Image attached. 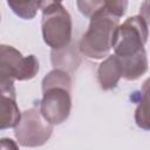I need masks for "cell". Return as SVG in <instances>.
<instances>
[{
	"mask_svg": "<svg viewBox=\"0 0 150 150\" xmlns=\"http://www.w3.org/2000/svg\"><path fill=\"white\" fill-rule=\"evenodd\" d=\"M118 25L120 19L109 12L107 1H95L88 29L79 43L80 52L95 60L108 56Z\"/></svg>",
	"mask_w": 150,
	"mask_h": 150,
	"instance_id": "cell-1",
	"label": "cell"
},
{
	"mask_svg": "<svg viewBox=\"0 0 150 150\" xmlns=\"http://www.w3.org/2000/svg\"><path fill=\"white\" fill-rule=\"evenodd\" d=\"M120 61L123 69L122 77H124L128 81H135L139 79L148 70V57L145 49H143L134 56L120 59Z\"/></svg>",
	"mask_w": 150,
	"mask_h": 150,
	"instance_id": "cell-8",
	"label": "cell"
},
{
	"mask_svg": "<svg viewBox=\"0 0 150 150\" xmlns=\"http://www.w3.org/2000/svg\"><path fill=\"white\" fill-rule=\"evenodd\" d=\"M148 19L142 15L128 18L118 25L112 41L115 56L125 59L142 52L148 40Z\"/></svg>",
	"mask_w": 150,
	"mask_h": 150,
	"instance_id": "cell-4",
	"label": "cell"
},
{
	"mask_svg": "<svg viewBox=\"0 0 150 150\" xmlns=\"http://www.w3.org/2000/svg\"><path fill=\"white\" fill-rule=\"evenodd\" d=\"M71 80L67 71L54 69L42 80V98L39 111L52 125L63 123L71 109Z\"/></svg>",
	"mask_w": 150,
	"mask_h": 150,
	"instance_id": "cell-2",
	"label": "cell"
},
{
	"mask_svg": "<svg viewBox=\"0 0 150 150\" xmlns=\"http://www.w3.org/2000/svg\"><path fill=\"white\" fill-rule=\"evenodd\" d=\"M0 96H6L16 100L14 79L0 73Z\"/></svg>",
	"mask_w": 150,
	"mask_h": 150,
	"instance_id": "cell-12",
	"label": "cell"
},
{
	"mask_svg": "<svg viewBox=\"0 0 150 150\" xmlns=\"http://www.w3.org/2000/svg\"><path fill=\"white\" fill-rule=\"evenodd\" d=\"M0 150H19L15 141L11 138H1L0 139Z\"/></svg>",
	"mask_w": 150,
	"mask_h": 150,
	"instance_id": "cell-13",
	"label": "cell"
},
{
	"mask_svg": "<svg viewBox=\"0 0 150 150\" xmlns=\"http://www.w3.org/2000/svg\"><path fill=\"white\" fill-rule=\"evenodd\" d=\"M12 11L25 20H30L36 15L38 9L41 7V1H7Z\"/></svg>",
	"mask_w": 150,
	"mask_h": 150,
	"instance_id": "cell-10",
	"label": "cell"
},
{
	"mask_svg": "<svg viewBox=\"0 0 150 150\" xmlns=\"http://www.w3.org/2000/svg\"><path fill=\"white\" fill-rule=\"evenodd\" d=\"M53 125L40 114L39 109L30 108L21 112L19 123L14 128V136L20 145L35 148L43 145L52 136Z\"/></svg>",
	"mask_w": 150,
	"mask_h": 150,
	"instance_id": "cell-5",
	"label": "cell"
},
{
	"mask_svg": "<svg viewBox=\"0 0 150 150\" xmlns=\"http://www.w3.org/2000/svg\"><path fill=\"white\" fill-rule=\"evenodd\" d=\"M148 96L146 93H144L143 98L141 100L137 109H136V114H135V120L138 127L148 130L149 129V124H148Z\"/></svg>",
	"mask_w": 150,
	"mask_h": 150,
	"instance_id": "cell-11",
	"label": "cell"
},
{
	"mask_svg": "<svg viewBox=\"0 0 150 150\" xmlns=\"http://www.w3.org/2000/svg\"><path fill=\"white\" fill-rule=\"evenodd\" d=\"M21 117L16 100L0 96V130L15 128Z\"/></svg>",
	"mask_w": 150,
	"mask_h": 150,
	"instance_id": "cell-9",
	"label": "cell"
},
{
	"mask_svg": "<svg viewBox=\"0 0 150 150\" xmlns=\"http://www.w3.org/2000/svg\"><path fill=\"white\" fill-rule=\"evenodd\" d=\"M123 75L121 61L117 56H108L97 68V80L103 90L114 89Z\"/></svg>",
	"mask_w": 150,
	"mask_h": 150,
	"instance_id": "cell-7",
	"label": "cell"
},
{
	"mask_svg": "<svg viewBox=\"0 0 150 150\" xmlns=\"http://www.w3.org/2000/svg\"><path fill=\"white\" fill-rule=\"evenodd\" d=\"M0 19H1V18H0Z\"/></svg>",
	"mask_w": 150,
	"mask_h": 150,
	"instance_id": "cell-14",
	"label": "cell"
},
{
	"mask_svg": "<svg viewBox=\"0 0 150 150\" xmlns=\"http://www.w3.org/2000/svg\"><path fill=\"white\" fill-rule=\"evenodd\" d=\"M39 71V61L34 55L22 56L12 46L0 45V73L18 80L33 79Z\"/></svg>",
	"mask_w": 150,
	"mask_h": 150,
	"instance_id": "cell-6",
	"label": "cell"
},
{
	"mask_svg": "<svg viewBox=\"0 0 150 150\" xmlns=\"http://www.w3.org/2000/svg\"><path fill=\"white\" fill-rule=\"evenodd\" d=\"M41 30L43 41L53 49L66 48L71 40V18L61 2L41 1Z\"/></svg>",
	"mask_w": 150,
	"mask_h": 150,
	"instance_id": "cell-3",
	"label": "cell"
}]
</instances>
